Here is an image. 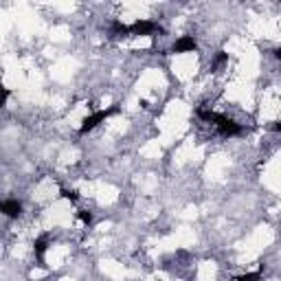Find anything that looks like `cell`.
Masks as SVG:
<instances>
[{
  "label": "cell",
  "mask_w": 281,
  "mask_h": 281,
  "mask_svg": "<svg viewBox=\"0 0 281 281\" xmlns=\"http://www.w3.org/2000/svg\"><path fill=\"white\" fill-rule=\"evenodd\" d=\"M9 88H4L2 83H0V108H4V103H7V99H9Z\"/></svg>",
  "instance_id": "cell-10"
},
{
  "label": "cell",
  "mask_w": 281,
  "mask_h": 281,
  "mask_svg": "<svg viewBox=\"0 0 281 281\" xmlns=\"http://www.w3.org/2000/svg\"><path fill=\"white\" fill-rule=\"evenodd\" d=\"M235 281H263V277L259 272H246V275H240Z\"/></svg>",
  "instance_id": "cell-8"
},
{
  "label": "cell",
  "mask_w": 281,
  "mask_h": 281,
  "mask_svg": "<svg viewBox=\"0 0 281 281\" xmlns=\"http://www.w3.org/2000/svg\"><path fill=\"white\" fill-rule=\"evenodd\" d=\"M77 218L81 220L83 224H90L92 222V213H90V211H77Z\"/></svg>",
  "instance_id": "cell-11"
},
{
  "label": "cell",
  "mask_w": 281,
  "mask_h": 281,
  "mask_svg": "<svg viewBox=\"0 0 281 281\" xmlns=\"http://www.w3.org/2000/svg\"><path fill=\"white\" fill-rule=\"evenodd\" d=\"M60 196L64 198V200H70V202H75V200L79 198V196H77V191H73V189H61Z\"/></svg>",
  "instance_id": "cell-9"
},
{
  "label": "cell",
  "mask_w": 281,
  "mask_h": 281,
  "mask_svg": "<svg viewBox=\"0 0 281 281\" xmlns=\"http://www.w3.org/2000/svg\"><path fill=\"white\" fill-rule=\"evenodd\" d=\"M110 33H112L114 38H121V35H127V26L123 24V22L114 20V22H112V29H110Z\"/></svg>",
  "instance_id": "cell-7"
},
{
  "label": "cell",
  "mask_w": 281,
  "mask_h": 281,
  "mask_svg": "<svg viewBox=\"0 0 281 281\" xmlns=\"http://www.w3.org/2000/svg\"><path fill=\"white\" fill-rule=\"evenodd\" d=\"M119 112V105H112V108H105V110H99V112L90 114V117H86L81 121V127H79V134H86V132L95 130L97 125H99L101 121H105L108 117H112V114Z\"/></svg>",
  "instance_id": "cell-2"
},
{
  "label": "cell",
  "mask_w": 281,
  "mask_h": 281,
  "mask_svg": "<svg viewBox=\"0 0 281 281\" xmlns=\"http://www.w3.org/2000/svg\"><path fill=\"white\" fill-rule=\"evenodd\" d=\"M0 213L16 220V218H20V213H22V204L18 200H0Z\"/></svg>",
  "instance_id": "cell-4"
},
{
  "label": "cell",
  "mask_w": 281,
  "mask_h": 281,
  "mask_svg": "<svg viewBox=\"0 0 281 281\" xmlns=\"http://www.w3.org/2000/svg\"><path fill=\"white\" fill-rule=\"evenodd\" d=\"M198 117L204 119V121H209V123H215V125H218V130H220V134H224V136H237V134H241V125H240V123H235L233 119H228V117H222V114H215L213 110H198Z\"/></svg>",
  "instance_id": "cell-1"
},
{
  "label": "cell",
  "mask_w": 281,
  "mask_h": 281,
  "mask_svg": "<svg viewBox=\"0 0 281 281\" xmlns=\"http://www.w3.org/2000/svg\"><path fill=\"white\" fill-rule=\"evenodd\" d=\"M196 48H198L196 40H193L191 35H182V38L174 44V48H171V51H174V53H191V51H196Z\"/></svg>",
  "instance_id": "cell-5"
},
{
  "label": "cell",
  "mask_w": 281,
  "mask_h": 281,
  "mask_svg": "<svg viewBox=\"0 0 281 281\" xmlns=\"http://www.w3.org/2000/svg\"><path fill=\"white\" fill-rule=\"evenodd\" d=\"M156 31H161V26L152 20H136L134 24L127 26V33H132V35H152V33H156Z\"/></svg>",
  "instance_id": "cell-3"
},
{
  "label": "cell",
  "mask_w": 281,
  "mask_h": 281,
  "mask_svg": "<svg viewBox=\"0 0 281 281\" xmlns=\"http://www.w3.org/2000/svg\"><path fill=\"white\" fill-rule=\"evenodd\" d=\"M226 61H228V55H226V53H224V51H220L218 53V57H215V64H226Z\"/></svg>",
  "instance_id": "cell-12"
},
{
  "label": "cell",
  "mask_w": 281,
  "mask_h": 281,
  "mask_svg": "<svg viewBox=\"0 0 281 281\" xmlns=\"http://www.w3.org/2000/svg\"><path fill=\"white\" fill-rule=\"evenodd\" d=\"M46 246H48V237H46V235H42V237H38V240H35L33 250H35V255H38L40 259H42V255H44V250H46Z\"/></svg>",
  "instance_id": "cell-6"
}]
</instances>
